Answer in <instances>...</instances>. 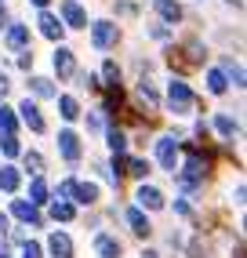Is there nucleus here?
<instances>
[{
	"label": "nucleus",
	"instance_id": "2f4dec72",
	"mask_svg": "<svg viewBox=\"0 0 247 258\" xmlns=\"http://www.w3.org/2000/svg\"><path fill=\"white\" fill-rule=\"evenodd\" d=\"M73 185H77V178H62V182H58V189H55L58 200H69V204H73Z\"/></svg>",
	"mask_w": 247,
	"mask_h": 258
},
{
	"label": "nucleus",
	"instance_id": "58836bf2",
	"mask_svg": "<svg viewBox=\"0 0 247 258\" xmlns=\"http://www.w3.org/2000/svg\"><path fill=\"white\" fill-rule=\"evenodd\" d=\"M8 88H11V84H8V77H0V98L8 95Z\"/></svg>",
	"mask_w": 247,
	"mask_h": 258
},
{
	"label": "nucleus",
	"instance_id": "7ed1b4c3",
	"mask_svg": "<svg viewBox=\"0 0 247 258\" xmlns=\"http://www.w3.org/2000/svg\"><path fill=\"white\" fill-rule=\"evenodd\" d=\"M156 160H160L164 171H178V139L174 135H164V139H156Z\"/></svg>",
	"mask_w": 247,
	"mask_h": 258
},
{
	"label": "nucleus",
	"instance_id": "9b49d317",
	"mask_svg": "<svg viewBox=\"0 0 247 258\" xmlns=\"http://www.w3.org/2000/svg\"><path fill=\"white\" fill-rule=\"evenodd\" d=\"M4 40H8L11 51H29V26H22V22L8 26L4 29Z\"/></svg>",
	"mask_w": 247,
	"mask_h": 258
},
{
	"label": "nucleus",
	"instance_id": "79ce46f5",
	"mask_svg": "<svg viewBox=\"0 0 247 258\" xmlns=\"http://www.w3.org/2000/svg\"><path fill=\"white\" fill-rule=\"evenodd\" d=\"M225 4H233V8H240V4H243V0H225Z\"/></svg>",
	"mask_w": 247,
	"mask_h": 258
},
{
	"label": "nucleus",
	"instance_id": "f03ea898",
	"mask_svg": "<svg viewBox=\"0 0 247 258\" xmlns=\"http://www.w3.org/2000/svg\"><path fill=\"white\" fill-rule=\"evenodd\" d=\"M55 146H58V157H62V160H69V164H77V160L84 157L80 135H77V131H69V127H62V131H58V139H55Z\"/></svg>",
	"mask_w": 247,
	"mask_h": 258
},
{
	"label": "nucleus",
	"instance_id": "c756f323",
	"mask_svg": "<svg viewBox=\"0 0 247 258\" xmlns=\"http://www.w3.org/2000/svg\"><path fill=\"white\" fill-rule=\"evenodd\" d=\"M0 153H4V157H19L22 153L19 139H15V135H0Z\"/></svg>",
	"mask_w": 247,
	"mask_h": 258
},
{
	"label": "nucleus",
	"instance_id": "f257e3e1",
	"mask_svg": "<svg viewBox=\"0 0 247 258\" xmlns=\"http://www.w3.org/2000/svg\"><path fill=\"white\" fill-rule=\"evenodd\" d=\"M193 106H197V98H193L189 84H186V80H171V84H167V109H171L174 116H189Z\"/></svg>",
	"mask_w": 247,
	"mask_h": 258
},
{
	"label": "nucleus",
	"instance_id": "4be33fe9",
	"mask_svg": "<svg viewBox=\"0 0 247 258\" xmlns=\"http://www.w3.org/2000/svg\"><path fill=\"white\" fill-rule=\"evenodd\" d=\"M222 73H225V80H233V88H243V66L240 62H233V58H222Z\"/></svg>",
	"mask_w": 247,
	"mask_h": 258
},
{
	"label": "nucleus",
	"instance_id": "4c0bfd02",
	"mask_svg": "<svg viewBox=\"0 0 247 258\" xmlns=\"http://www.w3.org/2000/svg\"><path fill=\"white\" fill-rule=\"evenodd\" d=\"M8 26H11V15H8L4 8H0V29H8Z\"/></svg>",
	"mask_w": 247,
	"mask_h": 258
},
{
	"label": "nucleus",
	"instance_id": "2eb2a0df",
	"mask_svg": "<svg viewBox=\"0 0 247 258\" xmlns=\"http://www.w3.org/2000/svg\"><path fill=\"white\" fill-rule=\"evenodd\" d=\"M124 218H128V226H131V233H135V236H149V233H153L149 218L138 211V208H128V211H124Z\"/></svg>",
	"mask_w": 247,
	"mask_h": 258
},
{
	"label": "nucleus",
	"instance_id": "cd10ccee",
	"mask_svg": "<svg viewBox=\"0 0 247 258\" xmlns=\"http://www.w3.org/2000/svg\"><path fill=\"white\" fill-rule=\"evenodd\" d=\"M29 88H33V95H37V98H55V95H58L55 88H51V80H44V77H33Z\"/></svg>",
	"mask_w": 247,
	"mask_h": 258
},
{
	"label": "nucleus",
	"instance_id": "f3484780",
	"mask_svg": "<svg viewBox=\"0 0 247 258\" xmlns=\"http://www.w3.org/2000/svg\"><path fill=\"white\" fill-rule=\"evenodd\" d=\"M215 127H218V135H222L225 142H233L236 135H240V124H236L229 113H215Z\"/></svg>",
	"mask_w": 247,
	"mask_h": 258
},
{
	"label": "nucleus",
	"instance_id": "37998d69",
	"mask_svg": "<svg viewBox=\"0 0 247 258\" xmlns=\"http://www.w3.org/2000/svg\"><path fill=\"white\" fill-rule=\"evenodd\" d=\"M0 258H8V254H0Z\"/></svg>",
	"mask_w": 247,
	"mask_h": 258
},
{
	"label": "nucleus",
	"instance_id": "7c9ffc66",
	"mask_svg": "<svg viewBox=\"0 0 247 258\" xmlns=\"http://www.w3.org/2000/svg\"><path fill=\"white\" fill-rule=\"evenodd\" d=\"M102 77H105V88H120V70H116V62H105L102 66Z\"/></svg>",
	"mask_w": 247,
	"mask_h": 258
},
{
	"label": "nucleus",
	"instance_id": "a878e982",
	"mask_svg": "<svg viewBox=\"0 0 247 258\" xmlns=\"http://www.w3.org/2000/svg\"><path fill=\"white\" fill-rule=\"evenodd\" d=\"M19 157L26 160V171H29V175H40V171H44V157H40L37 149H26V153H19Z\"/></svg>",
	"mask_w": 247,
	"mask_h": 258
},
{
	"label": "nucleus",
	"instance_id": "72a5a7b5",
	"mask_svg": "<svg viewBox=\"0 0 247 258\" xmlns=\"http://www.w3.org/2000/svg\"><path fill=\"white\" fill-rule=\"evenodd\" d=\"M149 37H156V40H167V37H171V33H167L164 26H153V29H149Z\"/></svg>",
	"mask_w": 247,
	"mask_h": 258
},
{
	"label": "nucleus",
	"instance_id": "bb28decb",
	"mask_svg": "<svg viewBox=\"0 0 247 258\" xmlns=\"http://www.w3.org/2000/svg\"><path fill=\"white\" fill-rule=\"evenodd\" d=\"M19 131V120H15V109L0 106V135H15Z\"/></svg>",
	"mask_w": 247,
	"mask_h": 258
},
{
	"label": "nucleus",
	"instance_id": "a211bd4d",
	"mask_svg": "<svg viewBox=\"0 0 247 258\" xmlns=\"http://www.w3.org/2000/svg\"><path fill=\"white\" fill-rule=\"evenodd\" d=\"M58 98V113H62V120L66 124H73V120L80 116V102L73 98V95H55Z\"/></svg>",
	"mask_w": 247,
	"mask_h": 258
},
{
	"label": "nucleus",
	"instance_id": "9d476101",
	"mask_svg": "<svg viewBox=\"0 0 247 258\" xmlns=\"http://www.w3.org/2000/svg\"><path fill=\"white\" fill-rule=\"evenodd\" d=\"M47 251H51V258H73V240H69V233L55 229L47 236Z\"/></svg>",
	"mask_w": 247,
	"mask_h": 258
},
{
	"label": "nucleus",
	"instance_id": "e433bc0d",
	"mask_svg": "<svg viewBox=\"0 0 247 258\" xmlns=\"http://www.w3.org/2000/svg\"><path fill=\"white\" fill-rule=\"evenodd\" d=\"M19 66H22V70H29V66H33V55H29V51H22V55H19Z\"/></svg>",
	"mask_w": 247,
	"mask_h": 258
},
{
	"label": "nucleus",
	"instance_id": "473e14b6",
	"mask_svg": "<svg viewBox=\"0 0 247 258\" xmlns=\"http://www.w3.org/2000/svg\"><path fill=\"white\" fill-rule=\"evenodd\" d=\"M22 258H40V244H37V240H26V244H22Z\"/></svg>",
	"mask_w": 247,
	"mask_h": 258
},
{
	"label": "nucleus",
	"instance_id": "0eeeda50",
	"mask_svg": "<svg viewBox=\"0 0 247 258\" xmlns=\"http://www.w3.org/2000/svg\"><path fill=\"white\" fill-rule=\"evenodd\" d=\"M19 113H22V124L29 127V131H37V135H44V113H40V106H37V102H22V106H19Z\"/></svg>",
	"mask_w": 247,
	"mask_h": 258
},
{
	"label": "nucleus",
	"instance_id": "6ab92c4d",
	"mask_svg": "<svg viewBox=\"0 0 247 258\" xmlns=\"http://www.w3.org/2000/svg\"><path fill=\"white\" fill-rule=\"evenodd\" d=\"M29 204H33V208L47 204V182H44V175H33V182H29Z\"/></svg>",
	"mask_w": 247,
	"mask_h": 258
},
{
	"label": "nucleus",
	"instance_id": "5701e85b",
	"mask_svg": "<svg viewBox=\"0 0 247 258\" xmlns=\"http://www.w3.org/2000/svg\"><path fill=\"white\" fill-rule=\"evenodd\" d=\"M51 218H55V222H73L77 218V208L69 200H55V204H51Z\"/></svg>",
	"mask_w": 247,
	"mask_h": 258
},
{
	"label": "nucleus",
	"instance_id": "412c9836",
	"mask_svg": "<svg viewBox=\"0 0 247 258\" xmlns=\"http://www.w3.org/2000/svg\"><path fill=\"white\" fill-rule=\"evenodd\" d=\"M105 139H109V153H113V157H124V153H128V135H124L120 127H109Z\"/></svg>",
	"mask_w": 247,
	"mask_h": 258
},
{
	"label": "nucleus",
	"instance_id": "4468645a",
	"mask_svg": "<svg viewBox=\"0 0 247 258\" xmlns=\"http://www.w3.org/2000/svg\"><path fill=\"white\" fill-rule=\"evenodd\" d=\"M138 102H142V106H149V113H156V109H160V95H156V88H153V80H138Z\"/></svg>",
	"mask_w": 247,
	"mask_h": 258
},
{
	"label": "nucleus",
	"instance_id": "ea45409f",
	"mask_svg": "<svg viewBox=\"0 0 247 258\" xmlns=\"http://www.w3.org/2000/svg\"><path fill=\"white\" fill-rule=\"evenodd\" d=\"M29 4H33V8H40V11H44V8L51 4V0H29Z\"/></svg>",
	"mask_w": 247,
	"mask_h": 258
},
{
	"label": "nucleus",
	"instance_id": "423d86ee",
	"mask_svg": "<svg viewBox=\"0 0 247 258\" xmlns=\"http://www.w3.org/2000/svg\"><path fill=\"white\" fill-rule=\"evenodd\" d=\"M135 200H138V211H160L164 208V193L156 185H138Z\"/></svg>",
	"mask_w": 247,
	"mask_h": 258
},
{
	"label": "nucleus",
	"instance_id": "b1692460",
	"mask_svg": "<svg viewBox=\"0 0 247 258\" xmlns=\"http://www.w3.org/2000/svg\"><path fill=\"white\" fill-rule=\"evenodd\" d=\"M156 11H160L164 22H182V8L174 0H156Z\"/></svg>",
	"mask_w": 247,
	"mask_h": 258
},
{
	"label": "nucleus",
	"instance_id": "a19ab883",
	"mask_svg": "<svg viewBox=\"0 0 247 258\" xmlns=\"http://www.w3.org/2000/svg\"><path fill=\"white\" fill-rule=\"evenodd\" d=\"M0 233H8V215H0Z\"/></svg>",
	"mask_w": 247,
	"mask_h": 258
},
{
	"label": "nucleus",
	"instance_id": "393cba45",
	"mask_svg": "<svg viewBox=\"0 0 247 258\" xmlns=\"http://www.w3.org/2000/svg\"><path fill=\"white\" fill-rule=\"evenodd\" d=\"M225 88H229L225 73H222V70H211V73H207V91H211V95H225Z\"/></svg>",
	"mask_w": 247,
	"mask_h": 258
},
{
	"label": "nucleus",
	"instance_id": "aec40b11",
	"mask_svg": "<svg viewBox=\"0 0 247 258\" xmlns=\"http://www.w3.org/2000/svg\"><path fill=\"white\" fill-rule=\"evenodd\" d=\"M19 182H22L19 167H11V164L0 167V189H4V193H15V189H19Z\"/></svg>",
	"mask_w": 247,
	"mask_h": 258
},
{
	"label": "nucleus",
	"instance_id": "39448f33",
	"mask_svg": "<svg viewBox=\"0 0 247 258\" xmlns=\"http://www.w3.org/2000/svg\"><path fill=\"white\" fill-rule=\"evenodd\" d=\"M58 11H62V26H69V29H84L87 26V11L80 8V0H62Z\"/></svg>",
	"mask_w": 247,
	"mask_h": 258
},
{
	"label": "nucleus",
	"instance_id": "dca6fc26",
	"mask_svg": "<svg viewBox=\"0 0 247 258\" xmlns=\"http://www.w3.org/2000/svg\"><path fill=\"white\" fill-rule=\"evenodd\" d=\"M73 204H87V208L98 204V185L95 182H77L73 185Z\"/></svg>",
	"mask_w": 247,
	"mask_h": 258
},
{
	"label": "nucleus",
	"instance_id": "f704fd0d",
	"mask_svg": "<svg viewBox=\"0 0 247 258\" xmlns=\"http://www.w3.org/2000/svg\"><path fill=\"white\" fill-rule=\"evenodd\" d=\"M87 127H95V131H98V127H102V116H98V109H95V113H91V116H87Z\"/></svg>",
	"mask_w": 247,
	"mask_h": 258
},
{
	"label": "nucleus",
	"instance_id": "6e6552de",
	"mask_svg": "<svg viewBox=\"0 0 247 258\" xmlns=\"http://www.w3.org/2000/svg\"><path fill=\"white\" fill-rule=\"evenodd\" d=\"M95 254L98 258H120L124 254V244H120L113 233H98L95 236Z\"/></svg>",
	"mask_w": 247,
	"mask_h": 258
},
{
	"label": "nucleus",
	"instance_id": "20e7f679",
	"mask_svg": "<svg viewBox=\"0 0 247 258\" xmlns=\"http://www.w3.org/2000/svg\"><path fill=\"white\" fill-rule=\"evenodd\" d=\"M116 40H120V29L113 22H95L91 26V47L109 51V47H116Z\"/></svg>",
	"mask_w": 247,
	"mask_h": 258
},
{
	"label": "nucleus",
	"instance_id": "f8f14e48",
	"mask_svg": "<svg viewBox=\"0 0 247 258\" xmlns=\"http://www.w3.org/2000/svg\"><path fill=\"white\" fill-rule=\"evenodd\" d=\"M11 215L19 218V222H33V226H44V218H40V211L33 208L29 200H11Z\"/></svg>",
	"mask_w": 247,
	"mask_h": 258
},
{
	"label": "nucleus",
	"instance_id": "ddd939ff",
	"mask_svg": "<svg viewBox=\"0 0 247 258\" xmlns=\"http://www.w3.org/2000/svg\"><path fill=\"white\" fill-rule=\"evenodd\" d=\"M37 26H40V33H44L47 40H62V29H66V26H62L51 11H40V15H37Z\"/></svg>",
	"mask_w": 247,
	"mask_h": 258
},
{
	"label": "nucleus",
	"instance_id": "c9c22d12",
	"mask_svg": "<svg viewBox=\"0 0 247 258\" xmlns=\"http://www.w3.org/2000/svg\"><path fill=\"white\" fill-rule=\"evenodd\" d=\"M174 211H178V215H193V208H189L186 200H174Z\"/></svg>",
	"mask_w": 247,
	"mask_h": 258
},
{
	"label": "nucleus",
	"instance_id": "1a4fd4ad",
	"mask_svg": "<svg viewBox=\"0 0 247 258\" xmlns=\"http://www.w3.org/2000/svg\"><path fill=\"white\" fill-rule=\"evenodd\" d=\"M51 66H55V73H58L62 80L77 77V58H73V51H69V47H58L55 58H51Z\"/></svg>",
	"mask_w": 247,
	"mask_h": 258
},
{
	"label": "nucleus",
	"instance_id": "c85d7f7f",
	"mask_svg": "<svg viewBox=\"0 0 247 258\" xmlns=\"http://www.w3.org/2000/svg\"><path fill=\"white\" fill-rule=\"evenodd\" d=\"M124 175L146 178V175H149V160H142V157H128V171H124Z\"/></svg>",
	"mask_w": 247,
	"mask_h": 258
}]
</instances>
